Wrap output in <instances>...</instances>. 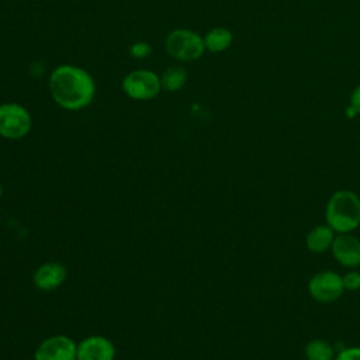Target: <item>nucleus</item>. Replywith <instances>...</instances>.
I'll list each match as a JSON object with an SVG mask.
<instances>
[{
	"label": "nucleus",
	"mask_w": 360,
	"mask_h": 360,
	"mask_svg": "<svg viewBox=\"0 0 360 360\" xmlns=\"http://www.w3.org/2000/svg\"><path fill=\"white\" fill-rule=\"evenodd\" d=\"M333 259L347 269L360 266V239L349 233H338L330 246Z\"/></svg>",
	"instance_id": "nucleus-9"
},
{
	"label": "nucleus",
	"mask_w": 360,
	"mask_h": 360,
	"mask_svg": "<svg viewBox=\"0 0 360 360\" xmlns=\"http://www.w3.org/2000/svg\"><path fill=\"white\" fill-rule=\"evenodd\" d=\"M326 224L336 233H349L360 225V197L352 190L335 191L325 207Z\"/></svg>",
	"instance_id": "nucleus-2"
},
{
	"label": "nucleus",
	"mask_w": 360,
	"mask_h": 360,
	"mask_svg": "<svg viewBox=\"0 0 360 360\" xmlns=\"http://www.w3.org/2000/svg\"><path fill=\"white\" fill-rule=\"evenodd\" d=\"M165 48L166 52L179 62H194L205 52L202 37L188 28L170 31L166 35Z\"/></svg>",
	"instance_id": "nucleus-3"
},
{
	"label": "nucleus",
	"mask_w": 360,
	"mask_h": 360,
	"mask_svg": "<svg viewBox=\"0 0 360 360\" xmlns=\"http://www.w3.org/2000/svg\"><path fill=\"white\" fill-rule=\"evenodd\" d=\"M335 233L336 232L328 224L316 225V226L311 228L309 232L307 233V238H305L307 249L311 253H316V255H321V253L326 252L332 246V242L336 236Z\"/></svg>",
	"instance_id": "nucleus-11"
},
{
	"label": "nucleus",
	"mask_w": 360,
	"mask_h": 360,
	"mask_svg": "<svg viewBox=\"0 0 360 360\" xmlns=\"http://www.w3.org/2000/svg\"><path fill=\"white\" fill-rule=\"evenodd\" d=\"M77 343L68 335H51L42 339L34 352V360H76Z\"/></svg>",
	"instance_id": "nucleus-7"
},
{
	"label": "nucleus",
	"mask_w": 360,
	"mask_h": 360,
	"mask_svg": "<svg viewBox=\"0 0 360 360\" xmlns=\"http://www.w3.org/2000/svg\"><path fill=\"white\" fill-rule=\"evenodd\" d=\"M32 128L31 112L18 103L0 104V136L8 141L25 138Z\"/></svg>",
	"instance_id": "nucleus-4"
},
{
	"label": "nucleus",
	"mask_w": 360,
	"mask_h": 360,
	"mask_svg": "<svg viewBox=\"0 0 360 360\" xmlns=\"http://www.w3.org/2000/svg\"><path fill=\"white\" fill-rule=\"evenodd\" d=\"M3 193H4V188H3V186H1V183H0V200H1V197H3Z\"/></svg>",
	"instance_id": "nucleus-19"
},
{
	"label": "nucleus",
	"mask_w": 360,
	"mask_h": 360,
	"mask_svg": "<svg viewBox=\"0 0 360 360\" xmlns=\"http://www.w3.org/2000/svg\"><path fill=\"white\" fill-rule=\"evenodd\" d=\"M346 115L349 118L360 115V84L356 86L350 94L349 107L346 108Z\"/></svg>",
	"instance_id": "nucleus-15"
},
{
	"label": "nucleus",
	"mask_w": 360,
	"mask_h": 360,
	"mask_svg": "<svg viewBox=\"0 0 360 360\" xmlns=\"http://www.w3.org/2000/svg\"><path fill=\"white\" fill-rule=\"evenodd\" d=\"M333 360H360V346H349L336 352Z\"/></svg>",
	"instance_id": "nucleus-18"
},
{
	"label": "nucleus",
	"mask_w": 360,
	"mask_h": 360,
	"mask_svg": "<svg viewBox=\"0 0 360 360\" xmlns=\"http://www.w3.org/2000/svg\"><path fill=\"white\" fill-rule=\"evenodd\" d=\"M68 278V269L59 262H45L32 274V284L39 291H53L63 285Z\"/></svg>",
	"instance_id": "nucleus-10"
},
{
	"label": "nucleus",
	"mask_w": 360,
	"mask_h": 360,
	"mask_svg": "<svg viewBox=\"0 0 360 360\" xmlns=\"http://www.w3.org/2000/svg\"><path fill=\"white\" fill-rule=\"evenodd\" d=\"M152 52V48L148 42L145 41H136L129 46V53L132 55V58L135 59H143L146 56H149Z\"/></svg>",
	"instance_id": "nucleus-16"
},
{
	"label": "nucleus",
	"mask_w": 360,
	"mask_h": 360,
	"mask_svg": "<svg viewBox=\"0 0 360 360\" xmlns=\"http://www.w3.org/2000/svg\"><path fill=\"white\" fill-rule=\"evenodd\" d=\"M343 287L345 291H357L360 290V273L356 270L347 271L343 277Z\"/></svg>",
	"instance_id": "nucleus-17"
},
{
	"label": "nucleus",
	"mask_w": 360,
	"mask_h": 360,
	"mask_svg": "<svg viewBox=\"0 0 360 360\" xmlns=\"http://www.w3.org/2000/svg\"><path fill=\"white\" fill-rule=\"evenodd\" d=\"M308 292L318 302H335L345 292L342 276L332 270L318 271L308 281Z\"/></svg>",
	"instance_id": "nucleus-6"
},
{
	"label": "nucleus",
	"mask_w": 360,
	"mask_h": 360,
	"mask_svg": "<svg viewBox=\"0 0 360 360\" xmlns=\"http://www.w3.org/2000/svg\"><path fill=\"white\" fill-rule=\"evenodd\" d=\"M307 360H333L336 356L335 346L325 339H311L304 347Z\"/></svg>",
	"instance_id": "nucleus-14"
},
{
	"label": "nucleus",
	"mask_w": 360,
	"mask_h": 360,
	"mask_svg": "<svg viewBox=\"0 0 360 360\" xmlns=\"http://www.w3.org/2000/svg\"><path fill=\"white\" fill-rule=\"evenodd\" d=\"M205 51L211 53H221L226 51L233 41V34L226 27H214L202 37Z\"/></svg>",
	"instance_id": "nucleus-12"
},
{
	"label": "nucleus",
	"mask_w": 360,
	"mask_h": 360,
	"mask_svg": "<svg viewBox=\"0 0 360 360\" xmlns=\"http://www.w3.org/2000/svg\"><path fill=\"white\" fill-rule=\"evenodd\" d=\"M115 345L104 335H89L77 342L76 360H114Z\"/></svg>",
	"instance_id": "nucleus-8"
},
{
	"label": "nucleus",
	"mask_w": 360,
	"mask_h": 360,
	"mask_svg": "<svg viewBox=\"0 0 360 360\" xmlns=\"http://www.w3.org/2000/svg\"><path fill=\"white\" fill-rule=\"evenodd\" d=\"M48 87L55 104L68 111H79L89 107L96 96L93 76L86 69L70 63L53 68Z\"/></svg>",
	"instance_id": "nucleus-1"
},
{
	"label": "nucleus",
	"mask_w": 360,
	"mask_h": 360,
	"mask_svg": "<svg viewBox=\"0 0 360 360\" xmlns=\"http://www.w3.org/2000/svg\"><path fill=\"white\" fill-rule=\"evenodd\" d=\"M162 90L174 93L181 90L187 83V70L181 65H170L160 75Z\"/></svg>",
	"instance_id": "nucleus-13"
},
{
	"label": "nucleus",
	"mask_w": 360,
	"mask_h": 360,
	"mask_svg": "<svg viewBox=\"0 0 360 360\" xmlns=\"http://www.w3.org/2000/svg\"><path fill=\"white\" fill-rule=\"evenodd\" d=\"M121 89L127 97L136 101L153 100L162 91L160 77L148 69H135L128 72L121 82Z\"/></svg>",
	"instance_id": "nucleus-5"
}]
</instances>
